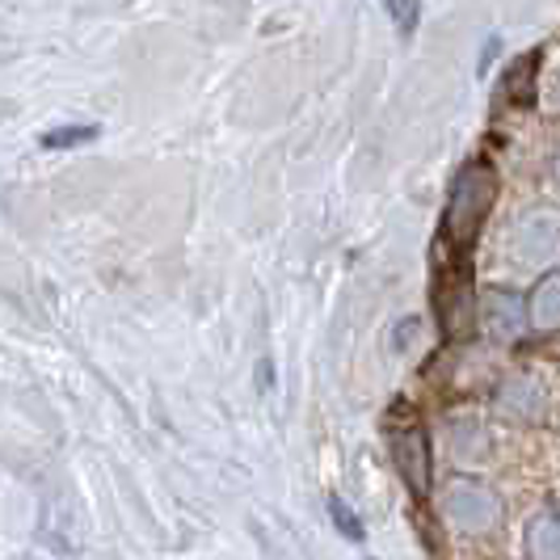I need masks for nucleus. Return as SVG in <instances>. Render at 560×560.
Segmentation results:
<instances>
[{
  "label": "nucleus",
  "mask_w": 560,
  "mask_h": 560,
  "mask_svg": "<svg viewBox=\"0 0 560 560\" xmlns=\"http://www.w3.org/2000/svg\"><path fill=\"white\" fill-rule=\"evenodd\" d=\"M329 518H334V527L346 535L350 544H363V539H366L363 523H359V514L350 510V502H346L341 493H334V498H329Z\"/></svg>",
  "instance_id": "9"
},
{
  "label": "nucleus",
  "mask_w": 560,
  "mask_h": 560,
  "mask_svg": "<svg viewBox=\"0 0 560 560\" xmlns=\"http://www.w3.org/2000/svg\"><path fill=\"white\" fill-rule=\"evenodd\" d=\"M443 518L455 532L485 535L502 518V498L489 485H480V480H455L443 493Z\"/></svg>",
  "instance_id": "2"
},
{
  "label": "nucleus",
  "mask_w": 560,
  "mask_h": 560,
  "mask_svg": "<svg viewBox=\"0 0 560 560\" xmlns=\"http://www.w3.org/2000/svg\"><path fill=\"white\" fill-rule=\"evenodd\" d=\"M498 202V173L489 161H472L459 168V177L451 182L447 211H443V228H439V249L447 253H472L480 228L489 220Z\"/></svg>",
  "instance_id": "1"
},
{
  "label": "nucleus",
  "mask_w": 560,
  "mask_h": 560,
  "mask_svg": "<svg viewBox=\"0 0 560 560\" xmlns=\"http://www.w3.org/2000/svg\"><path fill=\"white\" fill-rule=\"evenodd\" d=\"M535 72H539V56H535V51L518 56L505 68L498 93H502L510 106H535Z\"/></svg>",
  "instance_id": "8"
},
{
  "label": "nucleus",
  "mask_w": 560,
  "mask_h": 560,
  "mask_svg": "<svg viewBox=\"0 0 560 560\" xmlns=\"http://www.w3.org/2000/svg\"><path fill=\"white\" fill-rule=\"evenodd\" d=\"M400 409H405V421L393 425V459L409 485V493L425 498V489H430V434L413 421L409 405H400Z\"/></svg>",
  "instance_id": "3"
},
{
  "label": "nucleus",
  "mask_w": 560,
  "mask_h": 560,
  "mask_svg": "<svg viewBox=\"0 0 560 560\" xmlns=\"http://www.w3.org/2000/svg\"><path fill=\"white\" fill-rule=\"evenodd\" d=\"M97 140V127H56L43 136V148H77V143Z\"/></svg>",
  "instance_id": "10"
},
{
  "label": "nucleus",
  "mask_w": 560,
  "mask_h": 560,
  "mask_svg": "<svg viewBox=\"0 0 560 560\" xmlns=\"http://www.w3.org/2000/svg\"><path fill=\"white\" fill-rule=\"evenodd\" d=\"M527 557L560 560V505H544L527 527Z\"/></svg>",
  "instance_id": "7"
},
{
  "label": "nucleus",
  "mask_w": 560,
  "mask_h": 560,
  "mask_svg": "<svg viewBox=\"0 0 560 560\" xmlns=\"http://www.w3.org/2000/svg\"><path fill=\"white\" fill-rule=\"evenodd\" d=\"M485 325L498 341H514L532 320H527V304L514 291H489L485 295Z\"/></svg>",
  "instance_id": "5"
},
{
  "label": "nucleus",
  "mask_w": 560,
  "mask_h": 560,
  "mask_svg": "<svg viewBox=\"0 0 560 560\" xmlns=\"http://www.w3.org/2000/svg\"><path fill=\"white\" fill-rule=\"evenodd\" d=\"M384 9H388V18H393V26L400 34L418 30V0H384Z\"/></svg>",
  "instance_id": "11"
},
{
  "label": "nucleus",
  "mask_w": 560,
  "mask_h": 560,
  "mask_svg": "<svg viewBox=\"0 0 560 560\" xmlns=\"http://www.w3.org/2000/svg\"><path fill=\"white\" fill-rule=\"evenodd\" d=\"M527 320L535 329H560V270H548L535 282L532 300H527Z\"/></svg>",
  "instance_id": "6"
},
{
  "label": "nucleus",
  "mask_w": 560,
  "mask_h": 560,
  "mask_svg": "<svg viewBox=\"0 0 560 560\" xmlns=\"http://www.w3.org/2000/svg\"><path fill=\"white\" fill-rule=\"evenodd\" d=\"M552 177H557V186H560V152H557V161H552Z\"/></svg>",
  "instance_id": "12"
},
{
  "label": "nucleus",
  "mask_w": 560,
  "mask_h": 560,
  "mask_svg": "<svg viewBox=\"0 0 560 560\" xmlns=\"http://www.w3.org/2000/svg\"><path fill=\"white\" fill-rule=\"evenodd\" d=\"M498 409L514 421H539L544 409H548V393L532 375H514V380H505L502 388H498Z\"/></svg>",
  "instance_id": "4"
}]
</instances>
